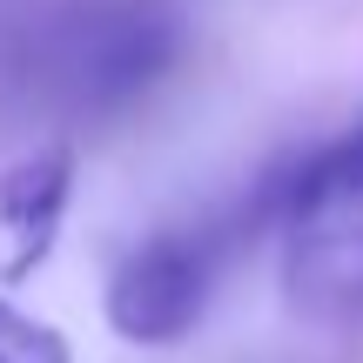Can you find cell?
I'll use <instances>...</instances> for the list:
<instances>
[{
	"mask_svg": "<svg viewBox=\"0 0 363 363\" xmlns=\"http://www.w3.org/2000/svg\"><path fill=\"white\" fill-rule=\"evenodd\" d=\"M0 363H74V350H67V337L54 323L0 303Z\"/></svg>",
	"mask_w": 363,
	"mask_h": 363,
	"instance_id": "3",
	"label": "cell"
},
{
	"mask_svg": "<svg viewBox=\"0 0 363 363\" xmlns=\"http://www.w3.org/2000/svg\"><path fill=\"white\" fill-rule=\"evenodd\" d=\"M269 216L289 310L330 330L363 323V121L296 162Z\"/></svg>",
	"mask_w": 363,
	"mask_h": 363,
	"instance_id": "1",
	"label": "cell"
},
{
	"mask_svg": "<svg viewBox=\"0 0 363 363\" xmlns=\"http://www.w3.org/2000/svg\"><path fill=\"white\" fill-rule=\"evenodd\" d=\"M229 262V229H169L115 262L108 276V323L121 343H182L202 323L216 276Z\"/></svg>",
	"mask_w": 363,
	"mask_h": 363,
	"instance_id": "2",
	"label": "cell"
}]
</instances>
